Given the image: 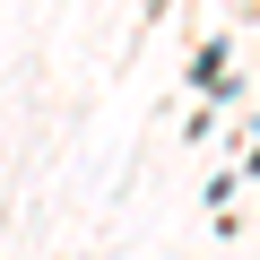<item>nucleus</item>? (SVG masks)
Returning a JSON list of instances; mask_svg holds the SVG:
<instances>
[{"instance_id": "obj_1", "label": "nucleus", "mask_w": 260, "mask_h": 260, "mask_svg": "<svg viewBox=\"0 0 260 260\" xmlns=\"http://www.w3.org/2000/svg\"><path fill=\"white\" fill-rule=\"evenodd\" d=\"M191 87H225V44H200V61H191Z\"/></svg>"}]
</instances>
